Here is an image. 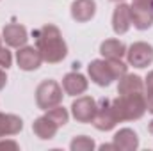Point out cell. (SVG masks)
<instances>
[{"label":"cell","instance_id":"obj_4","mask_svg":"<svg viewBox=\"0 0 153 151\" xmlns=\"http://www.w3.org/2000/svg\"><path fill=\"white\" fill-rule=\"evenodd\" d=\"M117 123H119V117L114 110L112 100H102L100 105L96 107V114H94V119H93V124L96 126V130L109 132Z\"/></svg>","mask_w":153,"mask_h":151},{"label":"cell","instance_id":"obj_17","mask_svg":"<svg viewBox=\"0 0 153 151\" xmlns=\"http://www.w3.org/2000/svg\"><path fill=\"white\" fill-rule=\"evenodd\" d=\"M144 89V82L143 78L137 75H123L119 78L117 84V93L119 94H132V93H143Z\"/></svg>","mask_w":153,"mask_h":151},{"label":"cell","instance_id":"obj_11","mask_svg":"<svg viewBox=\"0 0 153 151\" xmlns=\"http://www.w3.org/2000/svg\"><path fill=\"white\" fill-rule=\"evenodd\" d=\"M132 25V11H130V5L126 4H119L114 9V14H112V29H114L116 34H125Z\"/></svg>","mask_w":153,"mask_h":151},{"label":"cell","instance_id":"obj_29","mask_svg":"<svg viewBox=\"0 0 153 151\" xmlns=\"http://www.w3.org/2000/svg\"><path fill=\"white\" fill-rule=\"evenodd\" d=\"M0 48H2V38H0Z\"/></svg>","mask_w":153,"mask_h":151},{"label":"cell","instance_id":"obj_27","mask_svg":"<svg viewBox=\"0 0 153 151\" xmlns=\"http://www.w3.org/2000/svg\"><path fill=\"white\" fill-rule=\"evenodd\" d=\"M100 150H116V146H114V142L112 144H103V146H100Z\"/></svg>","mask_w":153,"mask_h":151},{"label":"cell","instance_id":"obj_12","mask_svg":"<svg viewBox=\"0 0 153 151\" xmlns=\"http://www.w3.org/2000/svg\"><path fill=\"white\" fill-rule=\"evenodd\" d=\"M96 13V4L94 0H75L71 4V16L78 23L89 21Z\"/></svg>","mask_w":153,"mask_h":151},{"label":"cell","instance_id":"obj_21","mask_svg":"<svg viewBox=\"0 0 153 151\" xmlns=\"http://www.w3.org/2000/svg\"><path fill=\"white\" fill-rule=\"evenodd\" d=\"M11 64H13V55H11V52L7 50V48H0V68H11Z\"/></svg>","mask_w":153,"mask_h":151},{"label":"cell","instance_id":"obj_3","mask_svg":"<svg viewBox=\"0 0 153 151\" xmlns=\"http://www.w3.org/2000/svg\"><path fill=\"white\" fill-rule=\"evenodd\" d=\"M62 101V87L55 80H43L36 89V103L41 110L57 107Z\"/></svg>","mask_w":153,"mask_h":151},{"label":"cell","instance_id":"obj_30","mask_svg":"<svg viewBox=\"0 0 153 151\" xmlns=\"http://www.w3.org/2000/svg\"><path fill=\"white\" fill-rule=\"evenodd\" d=\"M112 2H121V0H112Z\"/></svg>","mask_w":153,"mask_h":151},{"label":"cell","instance_id":"obj_7","mask_svg":"<svg viewBox=\"0 0 153 151\" xmlns=\"http://www.w3.org/2000/svg\"><path fill=\"white\" fill-rule=\"evenodd\" d=\"M87 73L91 76V80L100 85V87H107L111 85V82L114 80V75L109 68V61L107 59H96V61H91V64L87 66Z\"/></svg>","mask_w":153,"mask_h":151},{"label":"cell","instance_id":"obj_13","mask_svg":"<svg viewBox=\"0 0 153 151\" xmlns=\"http://www.w3.org/2000/svg\"><path fill=\"white\" fill-rule=\"evenodd\" d=\"M114 146L119 151H134L139 148V139L137 133L130 128H123L119 132H116L114 135Z\"/></svg>","mask_w":153,"mask_h":151},{"label":"cell","instance_id":"obj_9","mask_svg":"<svg viewBox=\"0 0 153 151\" xmlns=\"http://www.w3.org/2000/svg\"><path fill=\"white\" fill-rule=\"evenodd\" d=\"M2 39L5 41L7 46H13V48H20L27 43V29L20 23H7L2 30Z\"/></svg>","mask_w":153,"mask_h":151},{"label":"cell","instance_id":"obj_15","mask_svg":"<svg viewBox=\"0 0 153 151\" xmlns=\"http://www.w3.org/2000/svg\"><path fill=\"white\" fill-rule=\"evenodd\" d=\"M32 130H34V133L38 135L39 139H43V141H50V139L55 137L59 126H57L52 119H48L46 115H43V117H38V119L32 123Z\"/></svg>","mask_w":153,"mask_h":151},{"label":"cell","instance_id":"obj_18","mask_svg":"<svg viewBox=\"0 0 153 151\" xmlns=\"http://www.w3.org/2000/svg\"><path fill=\"white\" fill-rule=\"evenodd\" d=\"M100 53L105 59H121L123 55H126V46L119 39H105L100 44Z\"/></svg>","mask_w":153,"mask_h":151},{"label":"cell","instance_id":"obj_1","mask_svg":"<svg viewBox=\"0 0 153 151\" xmlns=\"http://www.w3.org/2000/svg\"><path fill=\"white\" fill-rule=\"evenodd\" d=\"M34 38H36V48L39 50L45 62L57 64L66 57L68 46L61 36V30L55 25H45L38 29L34 32Z\"/></svg>","mask_w":153,"mask_h":151},{"label":"cell","instance_id":"obj_20","mask_svg":"<svg viewBox=\"0 0 153 151\" xmlns=\"http://www.w3.org/2000/svg\"><path fill=\"white\" fill-rule=\"evenodd\" d=\"M71 151H93L94 150V141L91 137H85V135H80L75 137L70 144Z\"/></svg>","mask_w":153,"mask_h":151},{"label":"cell","instance_id":"obj_26","mask_svg":"<svg viewBox=\"0 0 153 151\" xmlns=\"http://www.w3.org/2000/svg\"><path fill=\"white\" fill-rule=\"evenodd\" d=\"M5 82H7V76H5V73H4V70L0 68V89H4Z\"/></svg>","mask_w":153,"mask_h":151},{"label":"cell","instance_id":"obj_14","mask_svg":"<svg viewBox=\"0 0 153 151\" xmlns=\"http://www.w3.org/2000/svg\"><path fill=\"white\" fill-rule=\"evenodd\" d=\"M132 11V25L139 30H146L153 25V9H144L139 5H130Z\"/></svg>","mask_w":153,"mask_h":151},{"label":"cell","instance_id":"obj_19","mask_svg":"<svg viewBox=\"0 0 153 151\" xmlns=\"http://www.w3.org/2000/svg\"><path fill=\"white\" fill-rule=\"evenodd\" d=\"M48 119H52L57 126H64L66 123H68V119H70V114H68V110L64 109V107H52V109H48L46 110V114H45Z\"/></svg>","mask_w":153,"mask_h":151},{"label":"cell","instance_id":"obj_25","mask_svg":"<svg viewBox=\"0 0 153 151\" xmlns=\"http://www.w3.org/2000/svg\"><path fill=\"white\" fill-rule=\"evenodd\" d=\"M144 98H146V110L153 114V94L152 93H148Z\"/></svg>","mask_w":153,"mask_h":151},{"label":"cell","instance_id":"obj_6","mask_svg":"<svg viewBox=\"0 0 153 151\" xmlns=\"http://www.w3.org/2000/svg\"><path fill=\"white\" fill-rule=\"evenodd\" d=\"M96 101L91 96H80L71 105V114L78 123H93L96 114Z\"/></svg>","mask_w":153,"mask_h":151},{"label":"cell","instance_id":"obj_23","mask_svg":"<svg viewBox=\"0 0 153 151\" xmlns=\"http://www.w3.org/2000/svg\"><path fill=\"white\" fill-rule=\"evenodd\" d=\"M20 146L14 142V141H4L0 142V150H18Z\"/></svg>","mask_w":153,"mask_h":151},{"label":"cell","instance_id":"obj_16","mask_svg":"<svg viewBox=\"0 0 153 151\" xmlns=\"http://www.w3.org/2000/svg\"><path fill=\"white\" fill-rule=\"evenodd\" d=\"M23 128V121L14 114L0 112V137L4 135H16Z\"/></svg>","mask_w":153,"mask_h":151},{"label":"cell","instance_id":"obj_28","mask_svg":"<svg viewBox=\"0 0 153 151\" xmlns=\"http://www.w3.org/2000/svg\"><path fill=\"white\" fill-rule=\"evenodd\" d=\"M150 133H153V121L150 123Z\"/></svg>","mask_w":153,"mask_h":151},{"label":"cell","instance_id":"obj_5","mask_svg":"<svg viewBox=\"0 0 153 151\" xmlns=\"http://www.w3.org/2000/svg\"><path fill=\"white\" fill-rule=\"evenodd\" d=\"M126 57H128V64L134 68H146L153 62V46L148 43H134L128 50H126Z\"/></svg>","mask_w":153,"mask_h":151},{"label":"cell","instance_id":"obj_24","mask_svg":"<svg viewBox=\"0 0 153 151\" xmlns=\"http://www.w3.org/2000/svg\"><path fill=\"white\" fill-rule=\"evenodd\" d=\"M146 91L153 94V71H150L146 76Z\"/></svg>","mask_w":153,"mask_h":151},{"label":"cell","instance_id":"obj_2","mask_svg":"<svg viewBox=\"0 0 153 151\" xmlns=\"http://www.w3.org/2000/svg\"><path fill=\"white\" fill-rule=\"evenodd\" d=\"M112 105L119 121H135L146 112V98L143 93L119 94V98L112 100Z\"/></svg>","mask_w":153,"mask_h":151},{"label":"cell","instance_id":"obj_8","mask_svg":"<svg viewBox=\"0 0 153 151\" xmlns=\"http://www.w3.org/2000/svg\"><path fill=\"white\" fill-rule=\"evenodd\" d=\"M16 62L20 66V70L23 71H34L38 70L43 62V57L39 53L38 48L34 46H20L16 52Z\"/></svg>","mask_w":153,"mask_h":151},{"label":"cell","instance_id":"obj_22","mask_svg":"<svg viewBox=\"0 0 153 151\" xmlns=\"http://www.w3.org/2000/svg\"><path fill=\"white\" fill-rule=\"evenodd\" d=\"M132 5H139L144 9H153V0H134Z\"/></svg>","mask_w":153,"mask_h":151},{"label":"cell","instance_id":"obj_10","mask_svg":"<svg viewBox=\"0 0 153 151\" xmlns=\"http://www.w3.org/2000/svg\"><path fill=\"white\" fill-rule=\"evenodd\" d=\"M62 89L70 96H78L87 91V80L78 71H71L62 78Z\"/></svg>","mask_w":153,"mask_h":151}]
</instances>
